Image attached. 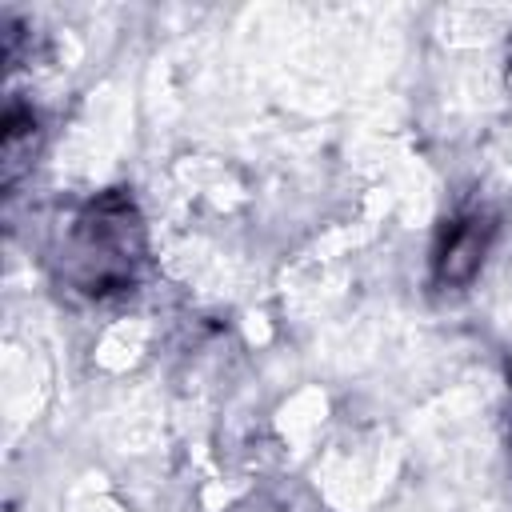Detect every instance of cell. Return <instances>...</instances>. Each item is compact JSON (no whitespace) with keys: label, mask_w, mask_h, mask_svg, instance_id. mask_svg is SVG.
I'll return each instance as SVG.
<instances>
[{"label":"cell","mask_w":512,"mask_h":512,"mask_svg":"<svg viewBox=\"0 0 512 512\" xmlns=\"http://www.w3.org/2000/svg\"><path fill=\"white\" fill-rule=\"evenodd\" d=\"M60 276L88 300H112L140 284L148 264V236L128 192L112 188L76 208L60 232Z\"/></svg>","instance_id":"obj_1"},{"label":"cell","mask_w":512,"mask_h":512,"mask_svg":"<svg viewBox=\"0 0 512 512\" xmlns=\"http://www.w3.org/2000/svg\"><path fill=\"white\" fill-rule=\"evenodd\" d=\"M492 240H496V220L488 212H468V216H456L440 244H436V260H432V276L440 288H464L480 276L488 252H492Z\"/></svg>","instance_id":"obj_2"},{"label":"cell","mask_w":512,"mask_h":512,"mask_svg":"<svg viewBox=\"0 0 512 512\" xmlns=\"http://www.w3.org/2000/svg\"><path fill=\"white\" fill-rule=\"evenodd\" d=\"M40 148V124L32 112L12 108L4 116V136H0V180L4 188H16L24 172H32V156Z\"/></svg>","instance_id":"obj_3"}]
</instances>
